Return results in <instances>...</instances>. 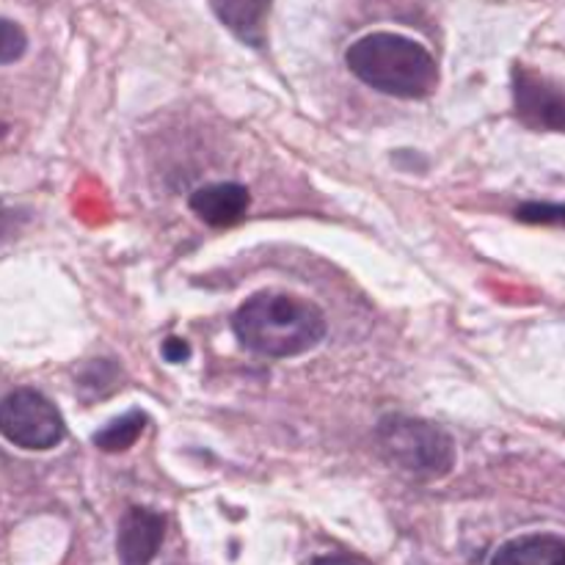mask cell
Masks as SVG:
<instances>
[{"label": "cell", "mask_w": 565, "mask_h": 565, "mask_svg": "<svg viewBox=\"0 0 565 565\" xmlns=\"http://www.w3.org/2000/svg\"><path fill=\"white\" fill-rule=\"evenodd\" d=\"M237 342L265 359H292L326 340V318L312 301L287 292H257L232 318Z\"/></svg>", "instance_id": "obj_1"}, {"label": "cell", "mask_w": 565, "mask_h": 565, "mask_svg": "<svg viewBox=\"0 0 565 565\" xmlns=\"http://www.w3.org/2000/svg\"><path fill=\"white\" fill-rule=\"evenodd\" d=\"M345 64L370 88L390 97L423 99L439 86L436 58L414 39L375 31L348 47Z\"/></svg>", "instance_id": "obj_2"}, {"label": "cell", "mask_w": 565, "mask_h": 565, "mask_svg": "<svg viewBox=\"0 0 565 565\" xmlns=\"http://www.w3.org/2000/svg\"><path fill=\"white\" fill-rule=\"evenodd\" d=\"M381 456L414 480H439L456 467V445L436 423L390 414L375 428Z\"/></svg>", "instance_id": "obj_3"}, {"label": "cell", "mask_w": 565, "mask_h": 565, "mask_svg": "<svg viewBox=\"0 0 565 565\" xmlns=\"http://www.w3.org/2000/svg\"><path fill=\"white\" fill-rule=\"evenodd\" d=\"M64 419L36 390H14L0 401V436L20 450L44 452L64 441Z\"/></svg>", "instance_id": "obj_4"}, {"label": "cell", "mask_w": 565, "mask_h": 565, "mask_svg": "<svg viewBox=\"0 0 565 565\" xmlns=\"http://www.w3.org/2000/svg\"><path fill=\"white\" fill-rule=\"evenodd\" d=\"M513 99H516V114L524 125L535 130L565 132V83L552 81L527 66H516Z\"/></svg>", "instance_id": "obj_5"}, {"label": "cell", "mask_w": 565, "mask_h": 565, "mask_svg": "<svg viewBox=\"0 0 565 565\" xmlns=\"http://www.w3.org/2000/svg\"><path fill=\"white\" fill-rule=\"evenodd\" d=\"M166 539V519L160 513L149 511V508L132 505L130 511L121 516L119 539H116V550H119L121 565H149L158 557L160 546Z\"/></svg>", "instance_id": "obj_6"}, {"label": "cell", "mask_w": 565, "mask_h": 565, "mask_svg": "<svg viewBox=\"0 0 565 565\" xmlns=\"http://www.w3.org/2000/svg\"><path fill=\"white\" fill-rule=\"evenodd\" d=\"M248 204H252L248 188L237 185V182H215V185H204L191 196L193 213H196L207 226H215V230L235 226L237 221L246 215Z\"/></svg>", "instance_id": "obj_7"}, {"label": "cell", "mask_w": 565, "mask_h": 565, "mask_svg": "<svg viewBox=\"0 0 565 565\" xmlns=\"http://www.w3.org/2000/svg\"><path fill=\"white\" fill-rule=\"evenodd\" d=\"M218 20L252 47L265 42V20L274 0H210Z\"/></svg>", "instance_id": "obj_8"}, {"label": "cell", "mask_w": 565, "mask_h": 565, "mask_svg": "<svg viewBox=\"0 0 565 565\" xmlns=\"http://www.w3.org/2000/svg\"><path fill=\"white\" fill-rule=\"evenodd\" d=\"M491 565H565V539L552 533L522 535L508 541Z\"/></svg>", "instance_id": "obj_9"}, {"label": "cell", "mask_w": 565, "mask_h": 565, "mask_svg": "<svg viewBox=\"0 0 565 565\" xmlns=\"http://www.w3.org/2000/svg\"><path fill=\"white\" fill-rule=\"evenodd\" d=\"M147 430V417L143 412H130L116 417L114 423L105 425L103 430L94 434V445L103 452H125L141 439V434Z\"/></svg>", "instance_id": "obj_10"}, {"label": "cell", "mask_w": 565, "mask_h": 565, "mask_svg": "<svg viewBox=\"0 0 565 565\" xmlns=\"http://www.w3.org/2000/svg\"><path fill=\"white\" fill-rule=\"evenodd\" d=\"M119 384V367L110 362H92L83 367L81 386L94 397H108V392Z\"/></svg>", "instance_id": "obj_11"}, {"label": "cell", "mask_w": 565, "mask_h": 565, "mask_svg": "<svg viewBox=\"0 0 565 565\" xmlns=\"http://www.w3.org/2000/svg\"><path fill=\"white\" fill-rule=\"evenodd\" d=\"M516 218L535 226H565V204L527 202L516 210Z\"/></svg>", "instance_id": "obj_12"}, {"label": "cell", "mask_w": 565, "mask_h": 565, "mask_svg": "<svg viewBox=\"0 0 565 565\" xmlns=\"http://www.w3.org/2000/svg\"><path fill=\"white\" fill-rule=\"evenodd\" d=\"M28 47V36L22 31V25H17L9 17H0V66L14 64L17 58H22Z\"/></svg>", "instance_id": "obj_13"}, {"label": "cell", "mask_w": 565, "mask_h": 565, "mask_svg": "<svg viewBox=\"0 0 565 565\" xmlns=\"http://www.w3.org/2000/svg\"><path fill=\"white\" fill-rule=\"evenodd\" d=\"M188 356H191V348H188V342L180 340V337H171V340L163 342L166 362L182 364V362H188Z\"/></svg>", "instance_id": "obj_14"}, {"label": "cell", "mask_w": 565, "mask_h": 565, "mask_svg": "<svg viewBox=\"0 0 565 565\" xmlns=\"http://www.w3.org/2000/svg\"><path fill=\"white\" fill-rule=\"evenodd\" d=\"M312 565H370V561H364L359 555H342V552H337V555L315 557Z\"/></svg>", "instance_id": "obj_15"}]
</instances>
